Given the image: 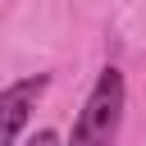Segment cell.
<instances>
[{
    "label": "cell",
    "instance_id": "1",
    "mask_svg": "<svg viewBox=\"0 0 146 146\" xmlns=\"http://www.w3.org/2000/svg\"><path fill=\"white\" fill-rule=\"evenodd\" d=\"M119 119H123V73L119 68H100L78 123H73V137L68 146H110L114 132H119Z\"/></svg>",
    "mask_w": 146,
    "mask_h": 146
},
{
    "label": "cell",
    "instance_id": "2",
    "mask_svg": "<svg viewBox=\"0 0 146 146\" xmlns=\"http://www.w3.org/2000/svg\"><path fill=\"white\" fill-rule=\"evenodd\" d=\"M46 87H50V78L36 73V78H23V82H14V87L0 91V146H14V137H18L23 123L32 119L36 96H41Z\"/></svg>",
    "mask_w": 146,
    "mask_h": 146
},
{
    "label": "cell",
    "instance_id": "3",
    "mask_svg": "<svg viewBox=\"0 0 146 146\" xmlns=\"http://www.w3.org/2000/svg\"><path fill=\"white\" fill-rule=\"evenodd\" d=\"M27 146H59V137H55L50 128H41L36 137H27Z\"/></svg>",
    "mask_w": 146,
    "mask_h": 146
}]
</instances>
